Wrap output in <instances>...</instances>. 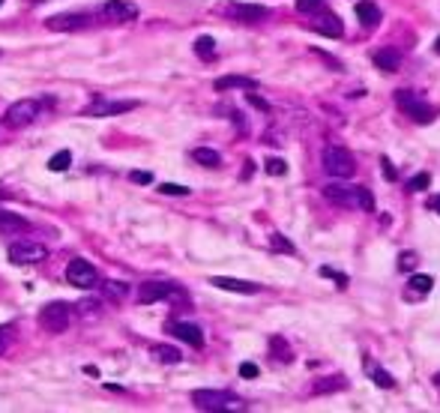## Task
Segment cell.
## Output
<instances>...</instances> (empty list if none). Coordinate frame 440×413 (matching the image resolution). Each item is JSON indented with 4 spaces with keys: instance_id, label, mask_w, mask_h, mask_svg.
<instances>
[{
    "instance_id": "7",
    "label": "cell",
    "mask_w": 440,
    "mask_h": 413,
    "mask_svg": "<svg viewBox=\"0 0 440 413\" xmlns=\"http://www.w3.org/2000/svg\"><path fill=\"white\" fill-rule=\"evenodd\" d=\"M48 255V249L42 243H33V240H16L9 246V261L16 267H30V264H42Z\"/></svg>"
},
{
    "instance_id": "18",
    "label": "cell",
    "mask_w": 440,
    "mask_h": 413,
    "mask_svg": "<svg viewBox=\"0 0 440 413\" xmlns=\"http://www.w3.org/2000/svg\"><path fill=\"white\" fill-rule=\"evenodd\" d=\"M213 87H216L219 93H225V90H255L258 84L251 78H246V75H225V78H219Z\"/></svg>"
},
{
    "instance_id": "13",
    "label": "cell",
    "mask_w": 440,
    "mask_h": 413,
    "mask_svg": "<svg viewBox=\"0 0 440 413\" xmlns=\"http://www.w3.org/2000/svg\"><path fill=\"white\" fill-rule=\"evenodd\" d=\"M87 24V16L81 12H66V16H52L45 21L48 30H60V33H69V30H81Z\"/></svg>"
},
{
    "instance_id": "21",
    "label": "cell",
    "mask_w": 440,
    "mask_h": 413,
    "mask_svg": "<svg viewBox=\"0 0 440 413\" xmlns=\"http://www.w3.org/2000/svg\"><path fill=\"white\" fill-rule=\"evenodd\" d=\"M338 390H347V381L342 378V374H335V378H323L311 386L314 395H326V393H338Z\"/></svg>"
},
{
    "instance_id": "31",
    "label": "cell",
    "mask_w": 440,
    "mask_h": 413,
    "mask_svg": "<svg viewBox=\"0 0 440 413\" xmlns=\"http://www.w3.org/2000/svg\"><path fill=\"white\" fill-rule=\"evenodd\" d=\"M270 345H273V350H275V354H279L275 359H279V362H291V347H287V345L279 339V335H275V339H273Z\"/></svg>"
},
{
    "instance_id": "33",
    "label": "cell",
    "mask_w": 440,
    "mask_h": 413,
    "mask_svg": "<svg viewBox=\"0 0 440 413\" xmlns=\"http://www.w3.org/2000/svg\"><path fill=\"white\" fill-rule=\"evenodd\" d=\"M420 261H417V252H401L398 255V270H413Z\"/></svg>"
},
{
    "instance_id": "28",
    "label": "cell",
    "mask_w": 440,
    "mask_h": 413,
    "mask_svg": "<svg viewBox=\"0 0 440 413\" xmlns=\"http://www.w3.org/2000/svg\"><path fill=\"white\" fill-rule=\"evenodd\" d=\"M429 186H432V174L422 171V174H417V177H410L408 189H410V192H422V189H429Z\"/></svg>"
},
{
    "instance_id": "11",
    "label": "cell",
    "mask_w": 440,
    "mask_h": 413,
    "mask_svg": "<svg viewBox=\"0 0 440 413\" xmlns=\"http://www.w3.org/2000/svg\"><path fill=\"white\" fill-rule=\"evenodd\" d=\"M102 12H105L108 21H135L138 18V6L132 0H108L102 6Z\"/></svg>"
},
{
    "instance_id": "5",
    "label": "cell",
    "mask_w": 440,
    "mask_h": 413,
    "mask_svg": "<svg viewBox=\"0 0 440 413\" xmlns=\"http://www.w3.org/2000/svg\"><path fill=\"white\" fill-rule=\"evenodd\" d=\"M69 321H72V306L66 303H48L40 309V327L45 333H66L69 330Z\"/></svg>"
},
{
    "instance_id": "23",
    "label": "cell",
    "mask_w": 440,
    "mask_h": 413,
    "mask_svg": "<svg viewBox=\"0 0 440 413\" xmlns=\"http://www.w3.org/2000/svg\"><path fill=\"white\" fill-rule=\"evenodd\" d=\"M192 159L198 162V165H204V168H219L222 165V156L216 153V150H210V147H195Z\"/></svg>"
},
{
    "instance_id": "17",
    "label": "cell",
    "mask_w": 440,
    "mask_h": 413,
    "mask_svg": "<svg viewBox=\"0 0 440 413\" xmlns=\"http://www.w3.org/2000/svg\"><path fill=\"white\" fill-rule=\"evenodd\" d=\"M30 225L24 216H18V213H9V210H0V234H21V231H28Z\"/></svg>"
},
{
    "instance_id": "34",
    "label": "cell",
    "mask_w": 440,
    "mask_h": 413,
    "mask_svg": "<svg viewBox=\"0 0 440 413\" xmlns=\"http://www.w3.org/2000/svg\"><path fill=\"white\" fill-rule=\"evenodd\" d=\"M159 192L162 195H189V189H186V186H180V183H162Z\"/></svg>"
},
{
    "instance_id": "6",
    "label": "cell",
    "mask_w": 440,
    "mask_h": 413,
    "mask_svg": "<svg viewBox=\"0 0 440 413\" xmlns=\"http://www.w3.org/2000/svg\"><path fill=\"white\" fill-rule=\"evenodd\" d=\"M36 117H40V102H36V99H18V102H12L6 108L4 123L9 129H24V126H30Z\"/></svg>"
},
{
    "instance_id": "9",
    "label": "cell",
    "mask_w": 440,
    "mask_h": 413,
    "mask_svg": "<svg viewBox=\"0 0 440 413\" xmlns=\"http://www.w3.org/2000/svg\"><path fill=\"white\" fill-rule=\"evenodd\" d=\"M171 297H180V287L177 285H168V282H144L138 287V303H159V299H171Z\"/></svg>"
},
{
    "instance_id": "14",
    "label": "cell",
    "mask_w": 440,
    "mask_h": 413,
    "mask_svg": "<svg viewBox=\"0 0 440 413\" xmlns=\"http://www.w3.org/2000/svg\"><path fill=\"white\" fill-rule=\"evenodd\" d=\"M168 333H174L180 342L192 345V347H201V345H204V333H201V327H195V323L174 321V323H168Z\"/></svg>"
},
{
    "instance_id": "43",
    "label": "cell",
    "mask_w": 440,
    "mask_h": 413,
    "mask_svg": "<svg viewBox=\"0 0 440 413\" xmlns=\"http://www.w3.org/2000/svg\"><path fill=\"white\" fill-rule=\"evenodd\" d=\"M432 210H434V213H440V195H437V198H432Z\"/></svg>"
},
{
    "instance_id": "48",
    "label": "cell",
    "mask_w": 440,
    "mask_h": 413,
    "mask_svg": "<svg viewBox=\"0 0 440 413\" xmlns=\"http://www.w3.org/2000/svg\"><path fill=\"white\" fill-rule=\"evenodd\" d=\"M0 54H4V52H0Z\"/></svg>"
},
{
    "instance_id": "47",
    "label": "cell",
    "mask_w": 440,
    "mask_h": 413,
    "mask_svg": "<svg viewBox=\"0 0 440 413\" xmlns=\"http://www.w3.org/2000/svg\"><path fill=\"white\" fill-rule=\"evenodd\" d=\"M0 6H4V0H0Z\"/></svg>"
},
{
    "instance_id": "16",
    "label": "cell",
    "mask_w": 440,
    "mask_h": 413,
    "mask_svg": "<svg viewBox=\"0 0 440 413\" xmlns=\"http://www.w3.org/2000/svg\"><path fill=\"white\" fill-rule=\"evenodd\" d=\"M231 16L240 21H263L270 16V9L261 4H237V6H231Z\"/></svg>"
},
{
    "instance_id": "1",
    "label": "cell",
    "mask_w": 440,
    "mask_h": 413,
    "mask_svg": "<svg viewBox=\"0 0 440 413\" xmlns=\"http://www.w3.org/2000/svg\"><path fill=\"white\" fill-rule=\"evenodd\" d=\"M323 198L338 207H350V210H366L374 213V198L366 186H347V183H330L323 186Z\"/></svg>"
},
{
    "instance_id": "46",
    "label": "cell",
    "mask_w": 440,
    "mask_h": 413,
    "mask_svg": "<svg viewBox=\"0 0 440 413\" xmlns=\"http://www.w3.org/2000/svg\"><path fill=\"white\" fill-rule=\"evenodd\" d=\"M33 4H45V0H33Z\"/></svg>"
},
{
    "instance_id": "12",
    "label": "cell",
    "mask_w": 440,
    "mask_h": 413,
    "mask_svg": "<svg viewBox=\"0 0 440 413\" xmlns=\"http://www.w3.org/2000/svg\"><path fill=\"white\" fill-rule=\"evenodd\" d=\"M210 285L219 287V291H234V294H261V285L243 282V279H231V275H213Z\"/></svg>"
},
{
    "instance_id": "24",
    "label": "cell",
    "mask_w": 440,
    "mask_h": 413,
    "mask_svg": "<svg viewBox=\"0 0 440 413\" xmlns=\"http://www.w3.org/2000/svg\"><path fill=\"white\" fill-rule=\"evenodd\" d=\"M99 287H102V294L108 299H114V303H120V299L129 297V285H126V282H114V279H111V282H102Z\"/></svg>"
},
{
    "instance_id": "30",
    "label": "cell",
    "mask_w": 440,
    "mask_h": 413,
    "mask_svg": "<svg viewBox=\"0 0 440 413\" xmlns=\"http://www.w3.org/2000/svg\"><path fill=\"white\" fill-rule=\"evenodd\" d=\"M371 378H374L377 386H383V390H393V386H396V378H393L389 371H383V369H374V371H371Z\"/></svg>"
},
{
    "instance_id": "25",
    "label": "cell",
    "mask_w": 440,
    "mask_h": 413,
    "mask_svg": "<svg viewBox=\"0 0 440 413\" xmlns=\"http://www.w3.org/2000/svg\"><path fill=\"white\" fill-rule=\"evenodd\" d=\"M432 287H434V279H432V275H413L408 297H425V294H432Z\"/></svg>"
},
{
    "instance_id": "35",
    "label": "cell",
    "mask_w": 440,
    "mask_h": 413,
    "mask_svg": "<svg viewBox=\"0 0 440 413\" xmlns=\"http://www.w3.org/2000/svg\"><path fill=\"white\" fill-rule=\"evenodd\" d=\"M129 180L138 183V186H150V183H153V174H150V171H132Z\"/></svg>"
},
{
    "instance_id": "38",
    "label": "cell",
    "mask_w": 440,
    "mask_h": 413,
    "mask_svg": "<svg viewBox=\"0 0 440 413\" xmlns=\"http://www.w3.org/2000/svg\"><path fill=\"white\" fill-rule=\"evenodd\" d=\"M323 0H297V9L299 12H314V9H321Z\"/></svg>"
},
{
    "instance_id": "42",
    "label": "cell",
    "mask_w": 440,
    "mask_h": 413,
    "mask_svg": "<svg viewBox=\"0 0 440 413\" xmlns=\"http://www.w3.org/2000/svg\"><path fill=\"white\" fill-rule=\"evenodd\" d=\"M249 102H251V105H255V108H261V111H270V105H267V102H263V99H258L255 93H249Z\"/></svg>"
},
{
    "instance_id": "15",
    "label": "cell",
    "mask_w": 440,
    "mask_h": 413,
    "mask_svg": "<svg viewBox=\"0 0 440 413\" xmlns=\"http://www.w3.org/2000/svg\"><path fill=\"white\" fill-rule=\"evenodd\" d=\"M311 28L318 30V33H323V36H330V40H338V36L345 33V28H342V18H338V16H333V12H323L321 18H314V21H311Z\"/></svg>"
},
{
    "instance_id": "8",
    "label": "cell",
    "mask_w": 440,
    "mask_h": 413,
    "mask_svg": "<svg viewBox=\"0 0 440 413\" xmlns=\"http://www.w3.org/2000/svg\"><path fill=\"white\" fill-rule=\"evenodd\" d=\"M66 282L72 287H81V291H90V287H96V282H99V273H96V267L90 264V261L72 258L69 267H66Z\"/></svg>"
},
{
    "instance_id": "45",
    "label": "cell",
    "mask_w": 440,
    "mask_h": 413,
    "mask_svg": "<svg viewBox=\"0 0 440 413\" xmlns=\"http://www.w3.org/2000/svg\"><path fill=\"white\" fill-rule=\"evenodd\" d=\"M6 198H9V195H6V192H0V201H6Z\"/></svg>"
},
{
    "instance_id": "20",
    "label": "cell",
    "mask_w": 440,
    "mask_h": 413,
    "mask_svg": "<svg viewBox=\"0 0 440 413\" xmlns=\"http://www.w3.org/2000/svg\"><path fill=\"white\" fill-rule=\"evenodd\" d=\"M357 18L366 24V28H374V24L381 21V9H377L371 0H359V4H357Z\"/></svg>"
},
{
    "instance_id": "39",
    "label": "cell",
    "mask_w": 440,
    "mask_h": 413,
    "mask_svg": "<svg viewBox=\"0 0 440 413\" xmlns=\"http://www.w3.org/2000/svg\"><path fill=\"white\" fill-rule=\"evenodd\" d=\"M240 374H243V378H258V366H255V362H243Z\"/></svg>"
},
{
    "instance_id": "32",
    "label": "cell",
    "mask_w": 440,
    "mask_h": 413,
    "mask_svg": "<svg viewBox=\"0 0 440 413\" xmlns=\"http://www.w3.org/2000/svg\"><path fill=\"white\" fill-rule=\"evenodd\" d=\"M267 174H273V177H282V174L287 171V165H285V159H267Z\"/></svg>"
},
{
    "instance_id": "2",
    "label": "cell",
    "mask_w": 440,
    "mask_h": 413,
    "mask_svg": "<svg viewBox=\"0 0 440 413\" xmlns=\"http://www.w3.org/2000/svg\"><path fill=\"white\" fill-rule=\"evenodd\" d=\"M323 171L330 174L333 180H347V177H354L357 174V159L350 156V150L330 144L323 150Z\"/></svg>"
},
{
    "instance_id": "37",
    "label": "cell",
    "mask_w": 440,
    "mask_h": 413,
    "mask_svg": "<svg viewBox=\"0 0 440 413\" xmlns=\"http://www.w3.org/2000/svg\"><path fill=\"white\" fill-rule=\"evenodd\" d=\"M12 333H16V327H0V354L12 345Z\"/></svg>"
},
{
    "instance_id": "27",
    "label": "cell",
    "mask_w": 440,
    "mask_h": 413,
    "mask_svg": "<svg viewBox=\"0 0 440 413\" xmlns=\"http://www.w3.org/2000/svg\"><path fill=\"white\" fill-rule=\"evenodd\" d=\"M69 162H72V153L69 150H60V153H54L52 159H48V168H52L54 174H60V171L69 168Z\"/></svg>"
},
{
    "instance_id": "19",
    "label": "cell",
    "mask_w": 440,
    "mask_h": 413,
    "mask_svg": "<svg viewBox=\"0 0 440 413\" xmlns=\"http://www.w3.org/2000/svg\"><path fill=\"white\" fill-rule=\"evenodd\" d=\"M374 66L383 69V72H398L401 66V54L396 52V48H381V52L374 54Z\"/></svg>"
},
{
    "instance_id": "29",
    "label": "cell",
    "mask_w": 440,
    "mask_h": 413,
    "mask_svg": "<svg viewBox=\"0 0 440 413\" xmlns=\"http://www.w3.org/2000/svg\"><path fill=\"white\" fill-rule=\"evenodd\" d=\"M270 246L275 249V252H285V255H294V252H297L294 243H291V240H285L282 234H273V237H270Z\"/></svg>"
},
{
    "instance_id": "41",
    "label": "cell",
    "mask_w": 440,
    "mask_h": 413,
    "mask_svg": "<svg viewBox=\"0 0 440 413\" xmlns=\"http://www.w3.org/2000/svg\"><path fill=\"white\" fill-rule=\"evenodd\" d=\"M75 309H81V311H84V315H90V311H93V309H99V303H93V299H84V303H78V306H75Z\"/></svg>"
},
{
    "instance_id": "22",
    "label": "cell",
    "mask_w": 440,
    "mask_h": 413,
    "mask_svg": "<svg viewBox=\"0 0 440 413\" xmlns=\"http://www.w3.org/2000/svg\"><path fill=\"white\" fill-rule=\"evenodd\" d=\"M150 354H153L159 362H168V366H177V362L183 359L180 350L171 347V345H153V347H150Z\"/></svg>"
},
{
    "instance_id": "36",
    "label": "cell",
    "mask_w": 440,
    "mask_h": 413,
    "mask_svg": "<svg viewBox=\"0 0 440 413\" xmlns=\"http://www.w3.org/2000/svg\"><path fill=\"white\" fill-rule=\"evenodd\" d=\"M321 275H326V279H335V282H338V287H347V275L335 273L333 267H321Z\"/></svg>"
},
{
    "instance_id": "44",
    "label": "cell",
    "mask_w": 440,
    "mask_h": 413,
    "mask_svg": "<svg viewBox=\"0 0 440 413\" xmlns=\"http://www.w3.org/2000/svg\"><path fill=\"white\" fill-rule=\"evenodd\" d=\"M434 48H437V54H440V36H437V42H434Z\"/></svg>"
},
{
    "instance_id": "4",
    "label": "cell",
    "mask_w": 440,
    "mask_h": 413,
    "mask_svg": "<svg viewBox=\"0 0 440 413\" xmlns=\"http://www.w3.org/2000/svg\"><path fill=\"white\" fill-rule=\"evenodd\" d=\"M396 105L405 111L408 117L417 120V123H432V120L437 117V108L429 105L422 96H417L413 90H398V93H396Z\"/></svg>"
},
{
    "instance_id": "3",
    "label": "cell",
    "mask_w": 440,
    "mask_h": 413,
    "mask_svg": "<svg viewBox=\"0 0 440 413\" xmlns=\"http://www.w3.org/2000/svg\"><path fill=\"white\" fill-rule=\"evenodd\" d=\"M192 405L198 410H246L243 398H237L234 393H225V390H195Z\"/></svg>"
},
{
    "instance_id": "40",
    "label": "cell",
    "mask_w": 440,
    "mask_h": 413,
    "mask_svg": "<svg viewBox=\"0 0 440 413\" xmlns=\"http://www.w3.org/2000/svg\"><path fill=\"white\" fill-rule=\"evenodd\" d=\"M381 165H383V174H386V180H396L398 174H396V168L389 165V159H381Z\"/></svg>"
},
{
    "instance_id": "10",
    "label": "cell",
    "mask_w": 440,
    "mask_h": 413,
    "mask_svg": "<svg viewBox=\"0 0 440 413\" xmlns=\"http://www.w3.org/2000/svg\"><path fill=\"white\" fill-rule=\"evenodd\" d=\"M138 102H108V99H96L93 105H87L84 117H111V114H126V111H135Z\"/></svg>"
},
{
    "instance_id": "26",
    "label": "cell",
    "mask_w": 440,
    "mask_h": 413,
    "mask_svg": "<svg viewBox=\"0 0 440 413\" xmlns=\"http://www.w3.org/2000/svg\"><path fill=\"white\" fill-rule=\"evenodd\" d=\"M195 54L210 60L213 54H216V40H213V36H198V40H195Z\"/></svg>"
}]
</instances>
